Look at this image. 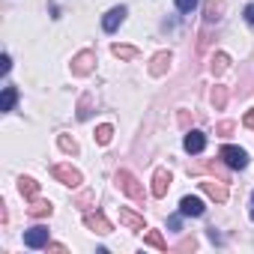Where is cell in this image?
<instances>
[{"mask_svg": "<svg viewBox=\"0 0 254 254\" xmlns=\"http://www.w3.org/2000/svg\"><path fill=\"white\" fill-rule=\"evenodd\" d=\"M114 180H117V186H120L126 194H129L132 200H144V186L138 183V177H135L132 171H117Z\"/></svg>", "mask_w": 254, "mask_h": 254, "instance_id": "6da1fadb", "label": "cell"}, {"mask_svg": "<svg viewBox=\"0 0 254 254\" xmlns=\"http://www.w3.org/2000/svg\"><path fill=\"white\" fill-rule=\"evenodd\" d=\"M51 174H54V180H60L63 186H72V189H78V186L84 183L81 171H78V168H72V165H54V168H51Z\"/></svg>", "mask_w": 254, "mask_h": 254, "instance_id": "7a4b0ae2", "label": "cell"}, {"mask_svg": "<svg viewBox=\"0 0 254 254\" xmlns=\"http://www.w3.org/2000/svg\"><path fill=\"white\" fill-rule=\"evenodd\" d=\"M93 69H96V51H81V54L72 57V75L84 78V75H90Z\"/></svg>", "mask_w": 254, "mask_h": 254, "instance_id": "3957f363", "label": "cell"}, {"mask_svg": "<svg viewBox=\"0 0 254 254\" xmlns=\"http://www.w3.org/2000/svg\"><path fill=\"white\" fill-rule=\"evenodd\" d=\"M221 159H224V165L227 168H233V171H242L245 165H248V156H245V150H239V147H221V153H218Z\"/></svg>", "mask_w": 254, "mask_h": 254, "instance_id": "277c9868", "label": "cell"}, {"mask_svg": "<svg viewBox=\"0 0 254 254\" xmlns=\"http://www.w3.org/2000/svg\"><path fill=\"white\" fill-rule=\"evenodd\" d=\"M84 227H87V230H93V233H111V230H114V227H111V221L105 218V212H99V209L84 215Z\"/></svg>", "mask_w": 254, "mask_h": 254, "instance_id": "5b68a950", "label": "cell"}, {"mask_svg": "<svg viewBox=\"0 0 254 254\" xmlns=\"http://www.w3.org/2000/svg\"><path fill=\"white\" fill-rule=\"evenodd\" d=\"M168 189H171V171L156 168V174H153V197H165Z\"/></svg>", "mask_w": 254, "mask_h": 254, "instance_id": "8992f818", "label": "cell"}, {"mask_svg": "<svg viewBox=\"0 0 254 254\" xmlns=\"http://www.w3.org/2000/svg\"><path fill=\"white\" fill-rule=\"evenodd\" d=\"M24 245H27V248H42V245H48V227H42V224L30 227V230L24 233Z\"/></svg>", "mask_w": 254, "mask_h": 254, "instance_id": "52a82bcc", "label": "cell"}, {"mask_svg": "<svg viewBox=\"0 0 254 254\" xmlns=\"http://www.w3.org/2000/svg\"><path fill=\"white\" fill-rule=\"evenodd\" d=\"M126 21V6H114V9H108L105 12V18H102V27L108 30V33H114L120 24Z\"/></svg>", "mask_w": 254, "mask_h": 254, "instance_id": "ba28073f", "label": "cell"}, {"mask_svg": "<svg viewBox=\"0 0 254 254\" xmlns=\"http://www.w3.org/2000/svg\"><path fill=\"white\" fill-rule=\"evenodd\" d=\"M171 60H174V54H171V51H159V54L150 60V75H153V78L165 75V72H168V66H171Z\"/></svg>", "mask_w": 254, "mask_h": 254, "instance_id": "9c48e42d", "label": "cell"}, {"mask_svg": "<svg viewBox=\"0 0 254 254\" xmlns=\"http://www.w3.org/2000/svg\"><path fill=\"white\" fill-rule=\"evenodd\" d=\"M200 189H203V194H209L215 203H224V200H227V186H224V183L206 180V183H200Z\"/></svg>", "mask_w": 254, "mask_h": 254, "instance_id": "30bf717a", "label": "cell"}, {"mask_svg": "<svg viewBox=\"0 0 254 254\" xmlns=\"http://www.w3.org/2000/svg\"><path fill=\"white\" fill-rule=\"evenodd\" d=\"M180 215H191V218L203 215V200H200V197H191V194H186V197L180 200Z\"/></svg>", "mask_w": 254, "mask_h": 254, "instance_id": "8fae6325", "label": "cell"}, {"mask_svg": "<svg viewBox=\"0 0 254 254\" xmlns=\"http://www.w3.org/2000/svg\"><path fill=\"white\" fill-rule=\"evenodd\" d=\"M183 147H186V153H203L206 135H203V132H189V135L183 138Z\"/></svg>", "mask_w": 254, "mask_h": 254, "instance_id": "7c38bea8", "label": "cell"}, {"mask_svg": "<svg viewBox=\"0 0 254 254\" xmlns=\"http://www.w3.org/2000/svg\"><path fill=\"white\" fill-rule=\"evenodd\" d=\"M221 12H224V0H206L203 3V21L206 24H215L221 18Z\"/></svg>", "mask_w": 254, "mask_h": 254, "instance_id": "4fadbf2b", "label": "cell"}, {"mask_svg": "<svg viewBox=\"0 0 254 254\" xmlns=\"http://www.w3.org/2000/svg\"><path fill=\"white\" fill-rule=\"evenodd\" d=\"M27 212H30L33 218H48V215L54 212V206H51V200H42V197H33V200H30V206H27Z\"/></svg>", "mask_w": 254, "mask_h": 254, "instance_id": "5bb4252c", "label": "cell"}, {"mask_svg": "<svg viewBox=\"0 0 254 254\" xmlns=\"http://www.w3.org/2000/svg\"><path fill=\"white\" fill-rule=\"evenodd\" d=\"M120 221L126 224V227H129V230H144V215H135L132 209H120Z\"/></svg>", "mask_w": 254, "mask_h": 254, "instance_id": "9a60e30c", "label": "cell"}, {"mask_svg": "<svg viewBox=\"0 0 254 254\" xmlns=\"http://www.w3.org/2000/svg\"><path fill=\"white\" fill-rule=\"evenodd\" d=\"M18 191H21L27 200H33V197L39 194V183H36L33 177H21V180H18Z\"/></svg>", "mask_w": 254, "mask_h": 254, "instance_id": "2e32d148", "label": "cell"}, {"mask_svg": "<svg viewBox=\"0 0 254 254\" xmlns=\"http://www.w3.org/2000/svg\"><path fill=\"white\" fill-rule=\"evenodd\" d=\"M144 245H150V248H156V251H168V242H165L162 230H147V233H144Z\"/></svg>", "mask_w": 254, "mask_h": 254, "instance_id": "e0dca14e", "label": "cell"}, {"mask_svg": "<svg viewBox=\"0 0 254 254\" xmlns=\"http://www.w3.org/2000/svg\"><path fill=\"white\" fill-rule=\"evenodd\" d=\"M227 69H230V57H227L224 51H221V54H215V57H212V63H209V72L218 78V75H224Z\"/></svg>", "mask_w": 254, "mask_h": 254, "instance_id": "ac0fdd59", "label": "cell"}, {"mask_svg": "<svg viewBox=\"0 0 254 254\" xmlns=\"http://www.w3.org/2000/svg\"><path fill=\"white\" fill-rule=\"evenodd\" d=\"M209 102H212V108H215V111H221V108L227 105V87L215 84V87H212V93H209Z\"/></svg>", "mask_w": 254, "mask_h": 254, "instance_id": "d6986e66", "label": "cell"}, {"mask_svg": "<svg viewBox=\"0 0 254 254\" xmlns=\"http://www.w3.org/2000/svg\"><path fill=\"white\" fill-rule=\"evenodd\" d=\"M111 54H114L117 60H135V57H138V48H135V45H114Z\"/></svg>", "mask_w": 254, "mask_h": 254, "instance_id": "ffe728a7", "label": "cell"}, {"mask_svg": "<svg viewBox=\"0 0 254 254\" xmlns=\"http://www.w3.org/2000/svg\"><path fill=\"white\" fill-rule=\"evenodd\" d=\"M57 144H60V150H63V153H69V156H78V150H81V147H78V141H75V138H69V135H60V138H57Z\"/></svg>", "mask_w": 254, "mask_h": 254, "instance_id": "44dd1931", "label": "cell"}, {"mask_svg": "<svg viewBox=\"0 0 254 254\" xmlns=\"http://www.w3.org/2000/svg\"><path fill=\"white\" fill-rule=\"evenodd\" d=\"M93 138H96V144H102V147H105V144H111V138H114V129H111V126H99Z\"/></svg>", "mask_w": 254, "mask_h": 254, "instance_id": "7402d4cb", "label": "cell"}, {"mask_svg": "<svg viewBox=\"0 0 254 254\" xmlns=\"http://www.w3.org/2000/svg\"><path fill=\"white\" fill-rule=\"evenodd\" d=\"M15 99H18V90L15 87H6L3 90V111H12L15 108Z\"/></svg>", "mask_w": 254, "mask_h": 254, "instance_id": "603a6c76", "label": "cell"}, {"mask_svg": "<svg viewBox=\"0 0 254 254\" xmlns=\"http://www.w3.org/2000/svg\"><path fill=\"white\" fill-rule=\"evenodd\" d=\"M230 132H233V123H230V120H224V123H218V126H215V135H221V138H224V135H230Z\"/></svg>", "mask_w": 254, "mask_h": 254, "instance_id": "cb8c5ba5", "label": "cell"}, {"mask_svg": "<svg viewBox=\"0 0 254 254\" xmlns=\"http://www.w3.org/2000/svg\"><path fill=\"white\" fill-rule=\"evenodd\" d=\"M194 6H197V0H177V9L180 12H191Z\"/></svg>", "mask_w": 254, "mask_h": 254, "instance_id": "d4e9b609", "label": "cell"}, {"mask_svg": "<svg viewBox=\"0 0 254 254\" xmlns=\"http://www.w3.org/2000/svg\"><path fill=\"white\" fill-rule=\"evenodd\" d=\"M78 117H81V120H87V117H90V96H84V99H81V108H78Z\"/></svg>", "mask_w": 254, "mask_h": 254, "instance_id": "484cf974", "label": "cell"}, {"mask_svg": "<svg viewBox=\"0 0 254 254\" xmlns=\"http://www.w3.org/2000/svg\"><path fill=\"white\" fill-rule=\"evenodd\" d=\"M177 248H180V251H194V248H197V242H194V239H183Z\"/></svg>", "mask_w": 254, "mask_h": 254, "instance_id": "4316f807", "label": "cell"}, {"mask_svg": "<svg viewBox=\"0 0 254 254\" xmlns=\"http://www.w3.org/2000/svg\"><path fill=\"white\" fill-rule=\"evenodd\" d=\"M9 69H12V60H9V54H3V57H0V72L6 75Z\"/></svg>", "mask_w": 254, "mask_h": 254, "instance_id": "83f0119b", "label": "cell"}, {"mask_svg": "<svg viewBox=\"0 0 254 254\" xmlns=\"http://www.w3.org/2000/svg\"><path fill=\"white\" fill-rule=\"evenodd\" d=\"M242 123L248 126V129L254 132V111H245V117H242Z\"/></svg>", "mask_w": 254, "mask_h": 254, "instance_id": "f1b7e54d", "label": "cell"}, {"mask_svg": "<svg viewBox=\"0 0 254 254\" xmlns=\"http://www.w3.org/2000/svg\"><path fill=\"white\" fill-rule=\"evenodd\" d=\"M245 18H248V24H254V3L245 6Z\"/></svg>", "mask_w": 254, "mask_h": 254, "instance_id": "f546056e", "label": "cell"}, {"mask_svg": "<svg viewBox=\"0 0 254 254\" xmlns=\"http://www.w3.org/2000/svg\"><path fill=\"white\" fill-rule=\"evenodd\" d=\"M48 248L51 251H66V245H60V242H48Z\"/></svg>", "mask_w": 254, "mask_h": 254, "instance_id": "4dcf8cb0", "label": "cell"}, {"mask_svg": "<svg viewBox=\"0 0 254 254\" xmlns=\"http://www.w3.org/2000/svg\"><path fill=\"white\" fill-rule=\"evenodd\" d=\"M251 200H254V194H251Z\"/></svg>", "mask_w": 254, "mask_h": 254, "instance_id": "1f68e13d", "label": "cell"}, {"mask_svg": "<svg viewBox=\"0 0 254 254\" xmlns=\"http://www.w3.org/2000/svg\"><path fill=\"white\" fill-rule=\"evenodd\" d=\"M251 218H254V212H251Z\"/></svg>", "mask_w": 254, "mask_h": 254, "instance_id": "d6a6232c", "label": "cell"}]
</instances>
